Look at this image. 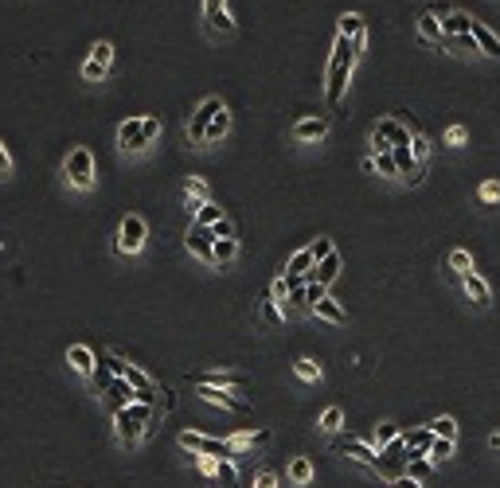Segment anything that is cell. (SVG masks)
Segmentation results:
<instances>
[{"mask_svg":"<svg viewBox=\"0 0 500 488\" xmlns=\"http://www.w3.org/2000/svg\"><path fill=\"white\" fill-rule=\"evenodd\" d=\"M352 67H356L352 43H348L344 36H336V43H332V59H329V86H325L329 106H340L344 86H348V78H352Z\"/></svg>","mask_w":500,"mask_h":488,"instance_id":"obj_1","label":"cell"},{"mask_svg":"<svg viewBox=\"0 0 500 488\" xmlns=\"http://www.w3.org/2000/svg\"><path fill=\"white\" fill-rule=\"evenodd\" d=\"M63 172H67V184L74 192H94L98 188V168H94V153L90 148H71Z\"/></svg>","mask_w":500,"mask_h":488,"instance_id":"obj_2","label":"cell"},{"mask_svg":"<svg viewBox=\"0 0 500 488\" xmlns=\"http://www.w3.org/2000/svg\"><path fill=\"white\" fill-rule=\"evenodd\" d=\"M145 239H149V223L129 211V215L122 219V227H118V234H113V254L118 258L141 254V250H145Z\"/></svg>","mask_w":500,"mask_h":488,"instance_id":"obj_3","label":"cell"},{"mask_svg":"<svg viewBox=\"0 0 500 488\" xmlns=\"http://www.w3.org/2000/svg\"><path fill=\"white\" fill-rule=\"evenodd\" d=\"M176 441H180L188 453H195V457H231V461H235V450H231V445H227V441H219V438H208V434L184 430Z\"/></svg>","mask_w":500,"mask_h":488,"instance_id":"obj_4","label":"cell"},{"mask_svg":"<svg viewBox=\"0 0 500 488\" xmlns=\"http://www.w3.org/2000/svg\"><path fill=\"white\" fill-rule=\"evenodd\" d=\"M332 450L344 453L348 461L364 465L367 473H379V453H376V445H367V441H360V438H336V441H332Z\"/></svg>","mask_w":500,"mask_h":488,"instance_id":"obj_5","label":"cell"},{"mask_svg":"<svg viewBox=\"0 0 500 488\" xmlns=\"http://www.w3.org/2000/svg\"><path fill=\"white\" fill-rule=\"evenodd\" d=\"M223 102L219 98H204L199 106H195L192 122H188V145H204V137H208V122L215 118V110H219Z\"/></svg>","mask_w":500,"mask_h":488,"instance_id":"obj_6","label":"cell"},{"mask_svg":"<svg viewBox=\"0 0 500 488\" xmlns=\"http://www.w3.org/2000/svg\"><path fill=\"white\" fill-rule=\"evenodd\" d=\"M113 434H118V441H122L125 450H137L141 438H145V426L122 406V410H113Z\"/></svg>","mask_w":500,"mask_h":488,"instance_id":"obj_7","label":"cell"},{"mask_svg":"<svg viewBox=\"0 0 500 488\" xmlns=\"http://www.w3.org/2000/svg\"><path fill=\"white\" fill-rule=\"evenodd\" d=\"M195 395L211 406H223V410H239V414L246 410L243 399H235V387H208V383H195Z\"/></svg>","mask_w":500,"mask_h":488,"instance_id":"obj_8","label":"cell"},{"mask_svg":"<svg viewBox=\"0 0 500 488\" xmlns=\"http://www.w3.org/2000/svg\"><path fill=\"white\" fill-rule=\"evenodd\" d=\"M340 36L352 43V51L360 55V51L367 47V24H364V16L360 12H344L340 16Z\"/></svg>","mask_w":500,"mask_h":488,"instance_id":"obj_9","label":"cell"},{"mask_svg":"<svg viewBox=\"0 0 500 488\" xmlns=\"http://www.w3.org/2000/svg\"><path fill=\"white\" fill-rule=\"evenodd\" d=\"M371 133H379V137H383V141H387L391 148L411 145V129H406V125L399 122V113H391V118H379V125L371 129Z\"/></svg>","mask_w":500,"mask_h":488,"instance_id":"obj_10","label":"cell"},{"mask_svg":"<svg viewBox=\"0 0 500 488\" xmlns=\"http://www.w3.org/2000/svg\"><path fill=\"white\" fill-rule=\"evenodd\" d=\"M461 289L469 293V301H473L477 309H488V301H492V285H488L477 269H469V274H461Z\"/></svg>","mask_w":500,"mask_h":488,"instance_id":"obj_11","label":"cell"},{"mask_svg":"<svg viewBox=\"0 0 500 488\" xmlns=\"http://www.w3.org/2000/svg\"><path fill=\"white\" fill-rule=\"evenodd\" d=\"M118 148L122 153H145V141H141V118H125L118 125Z\"/></svg>","mask_w":500,"mask_h":488,"instance_id":"obj_12","label":"cell"},{"mask_svg":"<svg viewBox=\"0 0 500 488\" xmlns=\"http://www.w3.org/2000/svg\"><path fill=\"white\" fill-rule=\"evenodd\" d=\"M340 278V254H329V258H320L317 266L305 274V285L309 281H320V285H332V281Z\"/></svg>","mask_w":500,"mask_h":488,"instance_id":"obj_13","label":"cell"},{"mask_svg":"<svg viewBox=\"0 0 500 488\" xmlns=\"http://www.w3.org/2000/svg\"><path fill=\"white\" fill-rule=\"evenodd\" d=\"M293 137L297 141H325L329 137V118H301L293 125Z\"/></svg>","mask_w":500,"mask_h":488,"instance_id":"obj_14","label":"cell"},{"mask_svg":"<svg viewBox=\"0 0 500 488\" xmlns=\"http://www.w3.org/2000/svg\"><path fill=\"white\" fill-rule=\"evenodd\" d=\"M469 36L477 39V51H481V55H492V59H500V39H497V32H492V27H485L481 20H473Z\"/></svg>","mask_w":500,"mask_h":488,"instance_id":"obj_15","label":"cell"},{"mask_svg":"<svg viewBox=\"0 0 500 488\" xmlns=\"http://www.w3.org/2000/svg\"><path fill=\"white\" fill-rule=\"evenodd\" d=\"M184 246H188V254H195L199 262H211V234L204 231V227H188Z\"/></svg>","mask_w":500,"mask_h":488,"instance_id":"obj_16","label":"cell"},{"mask_svg":"<svg viewBox=\"0 0 500 488\" xmlns=\"http://www.w3.org/2000/svg\"><path fill=\"white\" fill-rule=\"evenodd\" d=\"M67 364H71L78 375L90 379V371H94V352H90L86 344H71V348H67Z\"/></svg>","mask_w":500,"mask_h":488,"instance_id":"obj_17","label":"cell"},{"mask_svg":"<svg viewBox=\"0 0 500 488\" xmlns=\"http://www.w3.org/2000/svg\"><path fill=\"white\" fill-rule=\"evenodd\" d=\"M309 313H313V317H320V320H329V324H344V320H348L344 305H340V301H332V297H320V301L309 309Z\"/></svg>","mask_w":500,"mask_h":488,"instance_id":"obj_18","label":"cell"},{"mask_svg":"<svg viewBox=\"0 0 500 488\" xmlns=\"http://www.w3.org/2000/svg\"><path fill=\"white\" fill-rule=\"evenodd\" d=\"M313 266H317V262H313V250H309V246H301V250H297V254H293L290 262H285V278L305 281V274H309Z\"/></svg>","mask_w":500,"mask_h":488,"instance_id":"obj_19","label":"cell"},{"mask_svg":"<svg viewBox=\"0 0 500 488\" xmlns=\"http://www.w3.org/2000/svg\"><path fill=\"white\" fill-rule=\"evenodd\" d=\"M235 258H239V243H235V239H215V243H211V266H231Z\"/></svg>","mask_w":500,"mask_h":488,"instance_id":"obj_20","label":"cell"},{"mask_svg":"<svg viewBox=\"0 0 500 488\" xmlns=\"http://www.w3.org/2000/svg\"><path fill=\"white\" fill-rule=\"evenodd\" d=\"M434 473V461H430L426 453H418V450H406V476H415L418 485L426 480V476Z\"/></svg>","mask_w":500,"mask_h":488,"instance_id":"obj_21","label":"cell"},{"mask_svg":"<svg viewBox=\"0 0 500 488\" xmlns=\"http://www.w3.org/2000/svg\"><path fill=\"white\" fill-rule=\"evenodd\" d=\"M227 129H231V113H227V106H219V110H215V118L208 122V137H204V145H215V141H223V137H227Z\"/></svg>","mask_w":500,"mask_h":488,"instance_id":"obj_22","label":"cell"},{"mask_svg":"<svg viewBox=\"0 0 500 488\" xmlns=\"http://www.w3.org/2000/svg\"><path fill=\"white\" fill-rule=\"evenodd\" d=\"M442 24V36H469V27H473V16L469 12H450Z\"/></svg>","mask_w":500,"mask_h":488,"instance_id":"obj_23","label":"cell"},{"mask_svg":"<svg viewBox=\"0 0 500 488\" xmlns=\"http://www.w3.org/2000/svg\"><path fill=\"white\" fill-rule=\"evenodd\" d=\"M90 387H94L98 395H106V390L113 387V371H110V364H106L102 355H94V371H90Z\"/></svg>","mask_w":500,"mask_h":488,"instance_id":"obj_24","label":"cell"},{"mask_svg":"<svg viewBox=\"0 0 500 488\" xmlns=\"http://www.w3.org/2000/svg\"><path fill=\"white\" fill-rule=\"evenodd\" d=\"M399 438H403L406 450L426 453V450H430V441H434V430H430V426H415V430H406V434H399Z\"/></svg>","mask_w":500,"mask_h":488,"instance_id":"obj_25","label":"cell"},{"mask_svg":"<svg viewBox=\"0 0 500 488\" xmlns=\"http://www.w3.org/2000/svg\"><path fill=\"white\" fill-rule=\"evenodd\" d=\"M215 485L219 488H235L239 485V469L231 457H215Z\"/></svg>","mask_w":500,"mask_h":488,"instance_id":"obj_26","label":"cell"},{"mask_svg":"<svg viewBox=\"0 0 500 488\" xmlns=\"http://www.w3.org/2000/svg\"><path fill=\"white\" fill-rule=\"evenodd\" d=\"M418 36L426 39V43H434V47H442V24H438V16H430V12L418 16Z\"/></svg>","mask_w":500,"mask_h":488,"instance_id":"obj_27","label":"cell"},{"mask_svg":"<svg viewBox=\"0 0 500 488\" xmlns=\"http://www.w3.org/2000/svg\"><path fill=\"white\" fill-rule=\"evenodd\" d=\"M293 371L305 379V383H320V375H325V371H320V364H317V359H309V355L293 359Z\"/></svg>","mask_w":500,"mask_h":488,"instance_id":"obj_28","label":"cell"},{"mask_svg":"<svg viewBox=\"0 0 500 488\" xmlns=\"http://www.w3.org/2000/svg\"><path fill=\"white\" fill-rule=\"evenodd\" d=\"M290 480L293 485H309V480H313V461H309V457H293L290 461Z\"/></svg>","mask_w":500,"mask_h":488,"instance_id":"obj_29","label":"cell"},{"mask_svg":"<svg viewBox=\"0 0 500 488\" xmlns=\"http://www.w3.org/2000/svg\"><path fill=\"white\" fill-rule=\"evenodd\" d=\"M219 219H223V208H219V203H211V199H208V203H204V208L195 211L192 227H204V231H208L211 223H219Z\"/></svg>","mask_w":500,"mask_h":488,"instance_id":"obj_30","label":"cell"},{"mask_svg":"<svg viewBox=\"0 0 500 488\" xmlns=\"http://www.w3.org/2000/svg\"><path fill=\"white\" fill-rule=\"evenodd\" d=\"M125 383H129V387L133 390H157V383H153V379L145 375V371H141V367H133V364H125Z\"/></svg>","mask_w":500,"mask_h":488,"instance_id":"obj_31","label":"cell"},{"mask_svg":"<svg viewBox=\"0 0 500 488\" xmlns=\"http://www.w3.org/2000/svg\"><path fill=\"white\" fill-rule=\"evenodd\" d=\"M430 137H422V133H411V157H415V164L418 168H426V160H430Z\"/></svg>","mask_w":500,"mask_h":488,"instance_id":"obj_32","label":"cell"},{"mask_svg":"<svg viewBox=\"0 0 500 488\" xmlns=\"http://www.w3.org/2000/svg\"><path fill=\"white\" fill-rule=\"evenodd\" d=\"M453 450H457V441H450V438H434L430 441V450H426V457L434 465L438 461H446V457H453Z\"/></svg>","mask_w":500,"mask_h":488,"instance_id":"obj_33","label":"cell"},{"mask_svg":"<svg viewBox=\"0 0 500 488\" xmlns=\"http://www.w3.org/2000/svg\"><path fill=\"white\" fill-rule=\"evenodd\" d=\"M290 289H293V281L281 274V278H274V285H270V301H278V309L285 313V301H290Z\"/></svg>","mask_w":500,"mask_h":488,"instance_id":"obj_34","label":"cell"},{"mask_svg":"<svg viewBox=\"0 0 500 488\" xmlns=\"http://www.w3.org/2000/svg\"><path fill=\"white\" fill-rule=\"evenodd\" d=\"M450 269L457 274V278H461V274H469V269H473V254H469V250H461V246H453V250H450Z\"/></svg>","mask_w":500,"mask_h":488,"instance_id":"obj_35","label":"cell"},{"mask_svg":"<svg viewBox=\"0 0 500 488\" xmlns=\"http://www.w3.org/2000/svg\"><path fill=\"white\" fill-rule=\"evenodd\" d=\"M184 195H195V199H211V184L204 176H188L184 180Z\"/></svg>","mask_w":500,"mask_h":488,"instance_id":"obj_36","label":"cell"},{"mask_svg":"<svg viewBox=\"0 0 500 488\" xmlns=\"http://www.w3.org/2000/svg\"><path fill=\"white\" fill-rule=\"evenodd\" d=\"M430 430H434V438H450V441H457V422H453L450 414L434 418V422H430Z\"/></svg>","mask_w":500,"mask_h":488,"instance_id":"obj_37","label":"cell"},{"mask_svg":"<svg viewBox=\"0 0 500 488\" xmlns=\"http://www.w3.org/2000/svg\"><path fill=\"white\" fill-rule=\"evenodd\" d=\"M371 168H379L387 180H399V168H395V157H391V153H376V157H371Z\"/></svg>","mask_w":500,"mask_h":488,"instance_id":"obj_38","label":"cell"},{"mask_svg":"<svg viewBox=\"0 0 500 488\" xmlns=\"http://www.w3.org/2000/svg\"><path fill=\"white\" fill-rule=\"evenodd\" d=\"M477 199H481L485 208H497L500 203V180H485L481 184V192H477Z\"/></svg>","mask_w":500,"mask_h":488,"instance_id":"obj_39","label":"cell"},{"mask_svg":"<svg viewBox=\"0 0 500 488\" xmlns=\"http://www.w3.org/2000/svg\"><path fill=\"white\" fill-rule=\"evenodd\" d=\"M340 422H344V410H340V406H329V410L320 414V430H325V434H336V430H340Z\"/></svg>","mask_w":500,"mask_h":488,"instance_id":"obj_40","label":"cell"},{"mask_svg":"<svg viewBox=\"0 0 500 488\" xmlns=\"http://www.w3.org/2000/svg\"><path fill=\"white\" fill-rule=\"evenodd\" d=\"M160 137V118H141V141H145V148L153 145Z\"/></svg>","mask_w":500,"mask_h":488,"instance_id":"obj_41","label":"cell"},{"mask_svg":"<svg viewBox=\"0 0 500 488\" xmlns=\"http://www.w3.org/2000/svg\"><path fill=\"white\" fill-rule=\"evenodd\" d=\"M208 234H211V243H215V239H235V223L223 215L219 223H211V227H208Z\"/></svg>","mask_w":500,"mask_h":488,"instance_id":"obj_42","label":"cell"},{"mask_svg":"<svg viewBox=\"0 0 500 488\" xmlns=\"http://www.w3.org/2000/svg\"><path fill=\"white\" fill-rule=\"evenodd\" d=\"M399 438V426H391V422H383V426L376 430V450H387L391 441Z\"/></svg>","mask_w":500,"mask_h":488,"instance_id":"obj_43","label":"cell"},{"mask_svg":"<svg viewBox=\"0 0 500 488\" xmlns=\"http://www.w3.org/2000/svg\"><path fill=\"white\" fill-rule=\"evenodd\" d=\"M465 141H469V129H465V125H450V129H446V145L450 148H461Z\"/></svg>","mask_w":500,"mask_h":488,"instance_id":"obj_44","label":"cell"},{"mask_svg":"<svg viewBox=\"0 0 500 488\" xmlns=\"http://www.w3.org/2000/svg\"><path fill=\"white\" fill-rule=\"evenodd\" d=\"M262 320H266V324H281V320H285V313H281L278 309V301H262Z\"/></svg>","mask_w":500,"mask_h":488,"instance_id":"obj_45","label":"cell"},{"mask_svg":"<svg viewBox=\"0 0 500 488\" xmlns=\"http://www.w3.org/2000/svg\"><path fill=\"white\" fill-rule=\"evenodd\" d=\"M320 297H329V285H320V281H309V285H305V301H309V309L317 305Z\"/></svg>","mask_w":500,"mask_h":488,"instance_id":"obj_46","label":"cell"},{"mask_svg":"<svg viewBox=\"0 0 500 488\" xmlns=\"http://www.w3.org/2000/svg\"><path fill=\"white\" fill-rule=\"evenodd\" d=\"M309 250H313V262H320V258L336 254V246H332V239H317V243L309 246Z\"/></svg>","mask_w":500,"mask_h":488,"instance_id":"obj_47","label":"cell"},{"mask_svg":"<svg viewBox=\"0 0 500 488\" xmlns=\"http://www.w3.org/2000/svg\"><path fill=\"white\" fill-rule=\"evenodd\" d=\"M102 359L110 364L113 379H122V375H125V359H122V355H118V352H102Z\"/></svg>","mask_w":500,"mask_h":488,"instance_id":"obj_48","label":"cell"},{"mask_svg":"<svg viewBox=\"0 0 500 488\" xmlns=\"http://www.w3.org/2000/svg\"><path fill=\"white\" fill-rule=\"evenodd\" d=\"M223 8H227L223 0H204V20H208V24H211V20H215V16L223 12Z\"/></svg>","mask_w":500,"mask_h":488,"instance_id":"obj_49","label":"cell"},{"mask_svg":"<svg viewBox=\"0 0 500 488\" xmlns=\"http://www.w3.org/2000/svg\"><path fill=\"white\" fill-rule=\"evenodd\" d=\"M254 488H278V476L270 473V469H262V473L254 476Z\"/></svg>","mask_w":500,"mask_h":488,"instance_id":"obj_50","label":"cell"},{"mask_svg":"<svg viewBox=\"0 0 500 488\" xmlns=\"http://www.w3.org/2000/svg\"><path fill=\"white\" fill-rule=\"evenodd\" d=\"M195 469L204 476H215V457H195Z\"/></svg>","mask_w":500,"mask_h":488,"instance_id":"obj_51","label":"cell"},{"mask_svg":"<svg viewBox=\"0 0 500 488\" xmlns=\"http://www.w3.org/2000/svg\"><path fill=\"white\" fill-rule=\"evenodd\" d=\"M387 488H422V485H418L415 476H406V473H403V476H395V480H391Z\"/></svg>","mask_w":500,"mask_h":488,"instance_id":"obj_52","label":"cell"},{"mask_svg":"<svg viewBox=\"0 0 500 488\" xmlns=\"http://www.w3.org/2000/svg\"><path fill=\"white\" fill-rule=\"evenodd\" d=\"M426 12H430V16H442V20H446V16L453 12V8H450V0H438V4H430Z\"/></svg>","mask_w":500,"mask_h":488,"instance_id":"obj_53","label":"cell"},{"mask_svg":"<svg viewBox=\"0 0 500 488\" xmlns=\"http://www.w3.org/2000/svg\"><path fill=\"white\" fill-rule=\"evenodd\" d=\"M8 172H12V157H8V148L0 141V176H8Z\"/></svg>","mask_w":500,"mask_h":488,"instance_id":"obj_54","label":"cell"},{"mask_svg":"<svg viewBox=\"0 0 500 488\" xmlns=\"http://www.w3.org/2000/svg\"><path fill=\"white\" fill-rule=\"evenodd\" d=\"M376 153H391V145L379 133H371V157H376Z\"/></svg>","mask_w":500,"mask_h":488,"instance_id":"obj_55","label":"cell"},{"mask_svg":"<svg viewBox=\"0 0 500 488\" xmlns=\"http://www.w3.org/2000/svg\"><path fill=\"white\" fill-rule=\"evenodd\" d=\"M488 445H492V450H500V434H492V438H488Z\"/></svg>","mask_w":500,"mask_h":488,"instance_id":"obj_56","label":"cell"}]
</instances>
